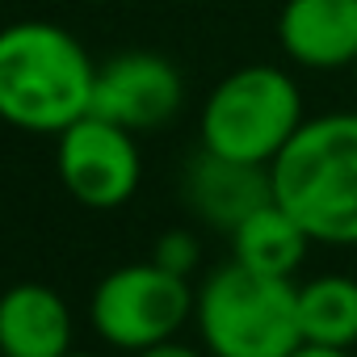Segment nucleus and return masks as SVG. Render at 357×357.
Returning a JSON list of instances; mask_svg holds the SVG:
<instances>
[{"instance_id":"f257e3e1","label":"nucleus","mask_w":357,"mask_h":357,"mask_svg":"<svg viewBox=\"0 0 357 357\" xmlns=\"http://www.w3.org/2000/svg\"><path fill=\"white\" fill-rule=\"evenodd\" d=\"M97 59L89 47L43 17L0 30V122L30 135H59L93 109Z\"/></svg>"},{"instance_id":"f03ea898","label":"nucleus","mask_w":357,"mask_h":357,"mask_svg":"<svg viewBox=\"0 0 357 357\" xmlns=\"http://www.w3.org/2000/svg\"><path fill=\"white\" fill-rule=\"evenodd\" d=\"M282 202L311 244L357 248V109L307 118L269 164Z\"/></svg>"},{"instance_id":"7ed1b4c3","label":"nucleus","mask_w":357,"mask_h":357,"mask_svg":"<svg viewBox=\"0 0 357 357\" xmlns=\"http://www.w3.org/2000/svg\"><path fill=\"white\" fill-rule=\"evenodd\" d=\"M194 319L211 357H290L303 344L294 278H265L240 261L206 273Z\"/></svg>"},{"instance_id":"20e7f679","label":"nucleus","mask_w":357,"mask_h":357,"mask_svg":"<svg viewBox=\"0 0 357 357\" xmlns=\"http://www.w3.org/2000/svg\"><path fill=\"white\" fill-rule=\"evenodd\" d=\"M303 122L307 109L298 80L278 63H244L206 93L198 139L215 155L269 168Z\"/></svg>"},{"instance_id":"39448f33","label":"nucleus","mask_w":357,"mask_h":357,"mask_svg":"<svg viewBox=\"0 0 357 357\" xmlns=\"http://www.w3.org/2000/svg\"><path fill=\"white\" fill-rule=\"evenodd\" d=\"M194 298L198 290H190V278L155 261H135L97 282L89 319L109 349L143 353L160 340H172L190 324Z\"/></svg>"},{"instance_id":"423d86ee","label":"nucleus","mask_w":357,"mask_h":357,"mask_svg":"<svg viewBox=\"0 0 357 357\" xmlns=\"http://www.w3.org/2000/svg\"><path fill=\"white\" fill-rule=\"evenodd\" d=\"M55 172L63 190L89 211H118L143 181V155L135 130L84 114L55 135Z\"/></svg>"},{"instance_id":"0eeeda50","label":"nucleus","mask_w":357,"mask_h":357,"mask_svg":"<svg viewBox=\"0 0 357 357\" xmlns=\"http://www.w3.org/2000/svg\"><path fill=\"white\" fill-rule=\"evenodd\" d=\"M185 80L176 63L160 51H122L105 63H97L93 84V109L97 118H109L126 130H160L181 114Z\"/></svg>"},{"instance_id":"6e6552de","label":"nucleus","mask_w":357,"mask_h":357,"mask_svg":"<svg viewBox=\"0 0 357 357\" xmlns=\"http://www.w3.org/2000/svg\"><path fill=\"white\" fill-rule=\"evenodd\" d=\"M181 194L185 206L219 231H236L252 211H261L265 202H273V176L265 164H244V160H227L215 151H198L185 164L181 176Z\"/></svg>"},{"instance_id":"1a4fd4ad","label":"nucleus","mask_w":357,"mask_h":357,"mask_svg":"<svg viewBox=\"0 0 357 357\" xmlns=\"http://www.w3.org/2000/svg\"><path fill=\"white\" fill-rule=\"evenodd\" d=\"M278 47L294 68L340 72L357 63V0H286Z\"/></svg>"},{"instance_id":"9d476101","label":"nucleus","mask_w":357,"mask_h":357,"mask_svg":"<svg viewBox=\"0 0 357 357\" xmlns=\"http://www.w3.org/2000/svg\"><path fill=\"white\" fill-rule=\"evenodd\" d=\"M72 311L59 290L17 282L0 294V357H68Z\"/></svg>"},{"instance_id":"9b49d317","label":"nucleus","mask_w":357,"mask_h":357,"mask_svg":"<svg viewBox=\"0 0 357 357\" xmlns=\"http://www.w3.org/2000/svg\"><path fill=\"white\" fill-rule=\"evenodd\" d=\"M307 248L311 236L282 202H265L231 231V261L265 278H294L307 261Z\"/></svg>"},{"instance_id":"f8f14e48","label":"nucleus","mask_w":357,"mask_h":357,"mask_svg":"<svg viewBox=\"0 0 357 357\" xmlns=\"http://www.w3.org/2000/svg\"><path fill=\"white\" fill-rule=\"evenodd\" d=\"M298 328L307 344L357 349V282L324 273L298 286Z\"/></svg>"},{"instance_id":"ddd939ff","label":"nucleus","mask_w":357,"mask_h":357,"mask_svg":"<svg viewBox=\"0 0 357 357\" xmlns=\"http://www.w3.org/2000/svg\"><path fill=\"white\" fill-rule=\"evenodd\" d=\"M151 261L164 265V269H172V273H181V278H190L198 269V261H202V244H198V236H190V231L176 227V231H164L155 240Z\"/></svg>"},{"instance_id":"4468645a","label":"nucleus","mask_w":357,"mask_h":357,"mask_svg":"<svg viewBox=\"0 0 357 357\" xmlns=\"http://www.w3.org/2000/svg\"><path fill=\"white\" fill-rule=\"evenodd\" d=\"M135 357H202L194 344H181V340H160V344H151V349H143V353H135Z\"/></svg>"},{"instance_id":"2eb2a0df","label":"nucleus","mask_w":357,"mask_h":357,"mask_svg":"<svg viewBox=\"0 0 357 357\" xmlns=\"http://www.w3.org/2000/svg\"><path fill=\"white\" fill-rule=\"evenodd\" d=\"M290 357H357V353H353V349H332V344H307V340H303Z\"/></svg>"},{"instance_id":"dca6fc26","label":"nucleus","mask_w":357,"mask_h":357,"mask_svg":"<svg viewBox=\"0 0 357 357\" xmlns=\"http://www.w3.org/2000/svg\"><path fill=\"white\" fill-rule=\"evenodd\" d=\"M68 357H97V353H68Z\"/></svg>"},{"instance_id":"f3484780","label":"nucleus","mask_w":357,"mask_h":357,"mask_svg":"<svg viewBox=\"0 0 357 357\" xmlns=\"http://www.w3.org/2000/svg\"><path fill=\"white\" fill-rule=\"evenodd\" d=\"M349 72H353V89H357V63H353V68H349Z\"/></svg>"},{"instance_id":"a211bd4d","label":"nucleus","mask_w":357,"mask_h":357,"mask_svg":"<svg viewBox=\"0 0 357 357\" xmlns=\"http://www.w3.org/2000/svg\"><path fill=\"white\" fill-rule=\"evenodd\" d=\"M353 353H357V349H353Z\"/></svg>"}]
</instances>
